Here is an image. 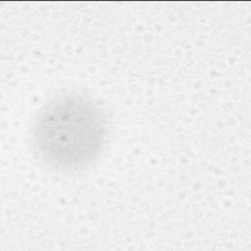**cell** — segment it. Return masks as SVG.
I'll list each match as a JSON object with an SVG mask.
<instances>
[{
	"label": "cell",
	"mask_w": 251,
	"mask_h": 251,
	"mask_svg": "<svg viewBox=\"0 0 251 251\" xmlns=\"http://www.w3.org/2000/svg\"><path fill=\"white\" fill-rule=\"evenodd\" d=\"M106 124L94 103L79 95L50 102L39 114L33 141L39 157L60 170L83 167L100 153Z\"/></svg>",
	"instance_id": "1"
}]
</instances>
